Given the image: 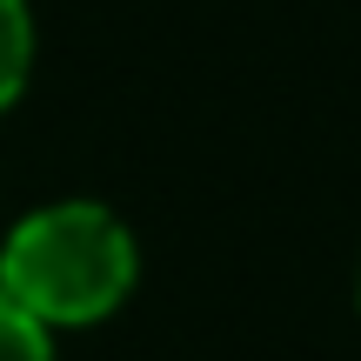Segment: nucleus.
I'll list each match as a JSON object with an SVG mask.
<instances>
[{"instance_id": "1", "label": "nucleus", "mask_w": 361, "mask_h": 361, "mask_svg": "<svg viewBox=\"0 0 361 361\" xmlns=\"http://www.w3.org/2000/svg\"><path fill=\"white\" fill-rule=\"evenodd\" d=\"M134 288V241L107 207L61 201L27 214L0 247V295L40 328H80Z\"/></svg>"}, {"instance_id": "2", "label": "nucleus", "mask_w": 361, "mask_h": 361, "mask_svg": "<svg viewBox=\"0 0 361 361\" xmlns=\"http://www.w3.org/2000/svg\"><path fill=\"white\" fill-rule=\"evenodd\" d=\"M27 61H34V34H27V0H0V107L20 94Z\"/></svg>"}, {"instance_id": "3", "label": "nucleus", "mask_w": 361, "mask_h": 361, "mask_svg": "<svg viewBox=\"0 0 361 361\" xmlns=\"http://www.w3.org/2000/svg\"><path fill=\"white\" fill-rule=\"evenodd\" d=\"M0 361H54L47 328H40L27 308H13L7 295H0Z\"/></svg>"}]
</instances>
